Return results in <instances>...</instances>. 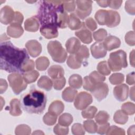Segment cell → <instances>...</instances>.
I'll use <instances>...</instances> for the list:
<instances>
[{
    "label": "cell",
    "instance_id": "6da1fadb",
    "mask_svg": "<svg viewBox=\"0 0 135 135\" xmlns=\"http://www.w3.org/2000/svg\"><path fill=\"white\" fill-rule=\"evenodd\" d=\"M64 11L63 1H40V8L36 17L41 25L40 31L42 35L47 39L58 36V15L60 12Z\"/></svg>",
    "mask_w": 135,
    "mask_h": 135
},
{
    "label": "cell",
    "instance_id": "7a4b0ae2",
    "mask_svg": "<svg viewBox=\"0 0 135 135\" xmlns=\"http://www.w3.org/2000/svg\"><path fill=\"white\" fill-rule=\"evenodd\" d=\"M4 34V38H1L0 67L9 73H22L23 64L30 59L27 51L14 46Z\"/></svg>",
    "mask_w": 135,
    "mask_h": 135
},
{
    "label": "cell",
    "instance_id": "3957f363",
    "mask_svg": "<svg viewBox=\"0 0 135 135\" xmlns=\"http://www.w3.org/2000/svg\"><path fill=\"white\" fill-rule=\"evenodd\" d=\"M47 98L45 93L35 89L21 98V104L23 109L29 113L41 114L46 106Z\"/></svg>",
    "mask_w": 135,
    "mask_h": 135
},
{
    "label": "cell",
    "instance_id": "277c9868",
    "mask_svg": "<svg viewBox=\"0 0 135 135\" xmlns=\"http://www.w3.org/2000/svg\"><path fill=\"white\" fill-rule=\"evenodd\" d=\"M108 64L111 71H119L128 66L127 54L122 50L112 52L110 54Z\"/></svg>",
    "mask_w": 135,
    "mask_h": 135
},
{
    "label": "cell",
    "instance_id": "5b68a950",
    "mask_svg": "<svg viewBox=\"0 0 135 135\" xmlns=\"http://www.w3.org/2000/svg\"><path fill=\"white\" fill-rule=\"evenodd\" d=\"M47 49L52 60L57 63H63L67 57V52L57 41H50Z\"/></svg>",
    "mask_w": 135,
    "mask_h": 135
},
{
    "label": "cell",
    "instance_id": "8992f818",
    "mask_svg": "<svg viewBox=\"0 0 135 135\" xmlns=\"http://www.w3.org/2000/svg\"><path fill=\"white\" fill-rule=\"evenodd\" d=\"M7 79L9 86L15 94H19L27 86V84L25 82L23 75L20 73H12L8 75Z\"/></svg>",
    "mask_w": 135,
    "mask_h": 135
},
{
    "label": "cell",
    "instance_id": "52a82bcc",
    "mask_svg": "<svg viewBox=\"0 0 135 135\" xmlns=\"http://www.w3.org/2000/svg\"><path fill=\"white\" fill-rule=\"evenodd\" d=\"M92 3L91 1H76L77 8L75 14L80 19L84 20L90 15Z\"/></svg>",
    "mask_w": 135,
    "mask_h": 135
},
{
    "label": "cell",
    "instance_id": "ba28073f",
    "mask_svg": "<svg viewBox=\"0 0 135 135\" xmlns=\"http://www.w3.org/2000/svg\"><path fill=\"white\" fill-rule=\"evenodd\" d=\"M92 95L86 92H81L77 94L74 102L75 108L79 110H83L92 103Z\"/></svg>",
    "mask_w": 135,
    "mask_h": 135
},
{
    "label": "cell",
    "instance_id": "9c48e42d",
    "mask_svg": "<svg viewBox=\"0 0 135 135\" xmlns=\"http://www.w3.org/2000/svg\"><path fill=\"white\" fill-rule=\"evenodd\" d=\"M91 93L98 101H101L105 99L108 94V85L103 82L98 83L94 86Z\"/></svg>",
    "mask_w": 135,
    "mask_h": 135
},
{
    "label": "cell",
    "instance_id": "30bf717a",
    "mask_svg": "<svg viewBox=\"0 0 135 135\" xmlns=\"http://www.w3.org/2000/svg\"><path fill=\"white\" fill-rule=\"evenodd\" d=\"M15 12L9 6L3 7L0 11V22L5 25L11 24L14 18Z\"/></svg>",
    "mask_w": 135,
    "mask_h": 135
},
{
    "label": "cell",
    "instance_id": "8fae6325",
    "mask_svg": "<svg viewBox=\"0 0 135 135\" xmlns=\"http://www.w3.org/2000/svg\"><path fill=\"white\" fill-rule=\"evenodd\" d=\"M25 47L28 54L33 57L38 56L42 50L41 44L35 40L28 41L25 44Z\"/></svg>",
    "mask_w": 135,
    "mask_h": 135
},
{
    "label": "cell",
    "instance_id": "7c38bea8",
    "mask_svg": "<svg viewBox=\"0 0 135 135\" xmlns=\"http://www.w3.org/2000/svg\"><path fill=\"white\" fill-rule=\"evenodd\" d=\"M113 95L115 98L120 102L124 101L128 99L129 87L126 84H119L113 89Z\"/></svg>",
    "mask_w": 135,
    "mask_h": 135
},
{
    "label": "cell",
    "instance_id": "4fadbf2b",
    "mask_svg": "<svg viewBox=\"0 0 135 135\" xmlns=\"http://www.w3.org/2000/svg\"><path fill=\"white\" fill-rule=\"evenodd\" d=\"M92 55L95 59H100L105 56L107 50L105 49L103 43L95 42L90 47Z\"/></svg>",
    "mask_w": 135,
    "mask_h": 135
},
{
    "label": "cell",
    "instance_id": "5bb4252c",
    "mask_svg": "<svg viewBox=\"0 0 135 135\" xmlns=\"http://www.w3.org/2000/svg\"><path fill=\"white\" fill-rule=\"evenodd\" d=\"M75 35L80 41L85 44H90L92 42V33L84 25V22L81 28L75 32Z\"/></svg>",
    "mask_w": 135,
    "mask_h": 135
},
{
    "label": "cell",
    "instance_id": "9a60e30c",
    "mask_svg": "<svg viewBox=\"0 0 135 135\" xmlns=\"http://www.w3.org/2000/svg\"><path fill=\"white\" fill-rule=\"evenodd\" d=\"M103 44L107 51H110L119 48L121 45V41L118 37L113 35H109L105 38Z\"/></svg>",
    "mask_w": 135,
    "mask_h": 135
},
{
    "label": "cell",
    "instance_id": "2e32d148",
    "mask_svg": "<svg viewBox=\"0 0 135 135\" xmlns=\"http://www.w3.org/2000/svg\"><path fill=\"white\" fill-rule=\"evenodd\" d=\"M94 17L99 25H106L107 26L110 18V10L99 9L96 12Z\"/></svg>",
    "mask_w": 135,
    "mask_h": 135
},
{
    "label": "cell",
    "instance_id": "e0dca14e",
    "mask_svg": "<svg viewBox=\"0 0 135 135\" xmlns=\"http://www.w3.org/2000/svg\"><path fill=\"white\" fill-rule=\"evenodd\" d=\"M7 35L13 38H18L22 35L24 33V30L21 24L16 23H11L7 27Z\"/></svg>",
    "mask_w": 135,
    "mask_h": 135
},
{
    "label": "cell",
    "instance_id": "ac0fdd59",
    "mask_svg": "<svg viewBox=\"0 0 135 135\" xmlns=\"http://www.w3.org/2000/svg\"><path fill=\"white\" fill-rule=\"evenodd\" d=\"M81 46V42L79 40L74 37L68 39L65 43L66 51L71 54H75Z\"/></svg>",
    "mask_w": 135,
    "mask_h": 135
},
{
    "label": "cell",
    "instance_id": "d6986e66",
    "mask_svg": "<svg viewBox=\"0 0 135 135\" xmlns=\"http://www.w3.org/2000/svg\"><path fill=\"white\" fill-rule=\"evenodd\" d=\"M40 27V23L36 16H32L27 18L24 23L25 30L28 32H35Z\"/></svg>",
    "mask_w": 135,
    "mask_h": 135
},
{
    "label": "cell",
    "instance_id": "ffe728a7",
    "mask_svg": "<svg viewBox=\"0 0 135 135\" xmlns=\"http://www.w3.org/2000/svg\"><path fill=\"white\" fill-rule=\"evenodd\" d=\"M47 73L49 75L53 80L63 77L64 71L61 66L59 65H53L49 68Z\"/></svg>",
    "mask_w": 135,
    "mask_h": 135
},
{
    "label": "cell",
    "instance_id": "44dd1931",
    "mask_svg": "<svg viewBox=\"0 0 135 135\" xmlns=\"http://www.w3.org/2000/svg\"><path fill=\"white\" fill-rule=\"evenodd\" d=\"M64 109L63 103L60 100H55L53 101L50 105L48 112L58 116L61 114Z\"/></svg>",
    "mask_w": 135,
    "mask_h": 135
},
{
    "label": "cell",
    "instance_id": "7402d4cb",
    "mask_svg": "<svg viewBox=\"0 0 135 135\" xmlns=\"http://www.w3.org/2000/svg\"><path fill=\"white\" fill-rule=\"evenodd\" d=\"M83 22L80 21V19L75 13H71L69 15V21L68 27L71 30H78L82 27Z\"/></svg>",
    "mask_w": 135,
    "mask_h": 135
},
{
    "label": "cell",
    "instance_id": "603a6c76",
    "mask_svg": "<svg viewBox=\"0 0 135 135\" xmlns=\"http://www.w3.org/2000/svg\"><path fill=\"white\" fill-rule=\"evenodd\" d=\"M21 102L17 99H13L10 102L8 107L9 113L13 116H19L22 114V111L21 108Z\"/></svg>",
    "mask_w": 135,
    "mask_h": 135
},
{
    "label": "cell",
    "instance_id": "cb8c5ba5",
    "mask_svg": "<svg viewBox=\"0 0 135 135\" xmlns=\"http://www.w3.org/2000/svg\"><path fill=\"white\" fill-rule=\"evenodd\" d=\"M77 94L78 91L75 89L71 87H66L62 92V97L65 101L72 102L74 100Z\"/></svg>",
    "mask_w": 135,
    "mask_h": 135
},
{
    "label": "cell",
    "instance_id": "d4e9b609",
    "mask_svg": "<svg viewBox=\"0 0 135 135\" xmlns=\"http://www.w3.org/2000/svg\"><path fill=\"white\" fill-rule=\"evenodd\" d=\"M74 55L77 60L82 63L89 58L90 56V53L86 46L82 45L81 46L76 53L74 54Z\"/></svg>",
    "mask_w": 135,
    "mask_h": 135
},
{
    "label": "cell",
    "instance_id": "484cf974",
    "mask_svg": "<svg viewBox=\"0 0 135 135\" xmlns=\"http://www.w3.org/2000/svg\"><path fill=\"white\" fill-rule=\"evenodd\" d=\"M37 85L39 88L49 91L52 89L53 82L48 76L43 75L38 80Z\"/></svg>",
    "mask_w": 135,
    "mask_h": 135
},
{
    "label": "cell",
    "instance_id": "4316f807",
    "mask_svg": "<svg viewBox=\"0 0 135 135\" xmlns=\"http://www.w3.org/2000/svg\"><path fill=\"white\" fill-rule=\"evenodd\" d=\"M70 86L74 89H80L83 84V80L81 75L78 74H74L70 76L69 79Z\"/></svg>",
    "mask_w": 135,
    "mask_h": 135
},
{
    "label": "cell",
    "instance_id": "83f0119b",
    "mask_svg": "<svg viewBox=\"0 0 135 135\" xmlns=\"http://www.w3.org/2000/svg\"><path fill=\"white\" fill-rule=\"evenodd\" d=\"M69 21V15L65 11H62L59 13L58 15V27L65 28L68 26Z\"/></svg>",
    "mask_w": 135,
    "mask_h": 135
},
{
    "label": "cell",
    "instance_id": "f1b7e54d",
    "mask_svg": "<svg viewBox=\"0 0 135 135\" xmlns=\"http://www.w3.org/2000/svg\"><path fill=\"white\" fill-rule=\"evenodd\" d=\"M40 75V73L36 70L26 72L23 73V76L25 82L27 83H32L36 81Z\"/></svg>",
    "mask_w": 135,
    "mask_h": 135
},
{
    "label": "cell",
    "instance_id": "f546056e",
    "mask_svg": "<svg viewBox=\"0 0 135 135\" xmlns=\"http://www.w3.org/2000/svg\"><path fill=\"white\" fill-rule=\"evenodd\" d=\"M50 61L47 57L41 56L35 61V65L38 71H45L49 67Z\"/></svg>",
    "mask_w": 135,
    "mask_h": 135
},
{
    "label": "cell",
    "instance_id": "4dcf8cb0",
    "mask_svg": "<svg viewBox=\"0 0 135 135\" xmlns=\"http://www.w3.org/2000/svg\"><path fill=\"white\" fill-rule=\"evenodd\" d=\"M113 120L116 123L124 124L128 120V117L121 110H119L115 112L113 116Z\"/></svg>",
    "mask_w": 135,
    "mask_h": 135
},
{
    "label": "cell",
    "instance_id": "1f68e13d",
    "mask_svg": "<svg viewBox=\"0 0 135 135\" xmlns=\"http://www.w3.org/2000/svg\"><path fill=\"white\" fill-rule=\"evenodd\" d=\"M89 78L90 81L94 85H96L98 83L103 82L105 80V77L100 73L98 71H94L92 72L89 75Z\"/></svg>",
    "mask_w": 135,
    "mask_h": 135
},
{
    "label": "cell",
    "instance_id": "d6a6232c",
    "mask_svg": "<svg viewBox=\"0 0 135 135\" xmlns=\"http://www.w3.org/2000/svg\"><path fill=\"white\" fill-rule=\"evenodd\" d=\"M83 128L86 132L90 133L97 132L98 124L92 120H87L83 122Z\"/></svg>",
    "mask_w": 135,
    "mask_h": 135
},
{
    "label": "cell",
    "instance_id": "836d02e7",
    "mask_svg": "<svg viewBox=\"0 0 135 135\" xmlns=\"http://www.w3.org/2000/svg\"><path fill=\"white\" fill-rule=\"evenodd\" d=\"M110 23L107 27H114L118 25L120 22V14L116 11L110 10Z\"/></svg>",
    "mask_w": 135,
    "mask_h": 135
},
{
    "label": "cell",
    "instance_id": "e575fe53",
    "mask_svg": "<svg viewBox=\"0 0 135 135\" xmlns=\"http://www.w3.org/2000/svg\"><path fill=\"white\" fill-rule=\"evenodd\" d=\"M73 118L72 115L69 113L62 114L59 118V123L62 126L68 127L73 122Z\"/></svg>",
    "mask_w": 135,
    "mask_h": 135
},
{
    "label": "cell",
    "instance_id": "d590c367",
    "mask_svg": "<svg viewBox=\"0 0 135 135\" xmlns=\"http://www.w3.org/2000/svg\"><path fill=\"white\" fill-rule=\"evenodd\" d=\"M110 116L107 112L105 111H100L95 116V120L98 124H104L108 122Z\"/></svg>",
    "mask_w": 135,
    "mask_h": 135
},
{
    "label": "cell",
    "instance_id": "8d00e7d4",
    "mask_svg": "<svg viewBox=\"0 0 135 135\" xmlns=\"http://www.w3.org/2000/svg\"><path fill=\"white\" fill-rule=\"evenodd\" d=\"M97 110V108L94 106L88 107L82 111V116L85 119H92L95 117Z\"/></svg>",
    "mask_w": 135,
    "mask_h": 135
},
{
    "label": "cell",
    "instance_id": "74e56055",
    "mask_svg": "<svg viewBox=\"0 0 135 135\" xmlns=\"http://www.w3.org/2000/svg\"><path fill=\"white\" fill-rule=\"evenodd\" d=\"M66 64L71 69H78L81 67L82 63L77 60L74 54H70L68 57Z\"/></svg>",
    "mask_w": 135,
    "mask_h": 135
},
{
    "label": "cell",
    "instance_id": "f35d334b",
    "mask_svg": "<svg viewBox=\"0 0 135 135\" xmlns=\"http://www.w3.org/2000/svg\"><path fill=\"white\" fill-rule=\"evenodd\" d=\"M109 81L113 85H118L122 83L124 80V76L121 73H114L109 77Z\"/></svg>",
    "mask_w": 135,
    "mask_h": 135
},
{
    "label": "cell",
    "instance_id": "ab89813d",
    "mask_svg": "<svg viewBox=\"0 0 135 135\" xmlns=\"http://www.w3.org/2000/svg\"><path fill=\"white\" fill-rule=\"evenodd\" d=\"M98 71L103 75H108L111 73V70L106 61L100 62L97 65Z\"/></svg>",
    "mask_w": 135,
    "mask_h": 135
},
{
    "label": "cell",
    "instance_id": "60d3db41",
    "mask_svg": "<svg viewBox=\"0 0 135 135\" xmlns=\"http://www.w3.org/2000/svg\"><path fill=\"white\" fill-rule=\"evenodd\" d=\"M31 133V128L24 124L17 126L15 130V133L16 135H28Z\"/></svg>",
    "mask_w": 135,
    "mask_h": 135
},
{
    "label": "cell",
    "instance_id": "b9f144b4",
    "mask_svg": "<svg viewBox=\"0 0 135 135\" xmlns=\"http://www.w3.org/2000/svg\"><path fill=\"white\" fill-rule=\"evenodd\" d=\"M107 34V31L105 29L100 28L93 33V36L95 41L101 42L105 40Z\"/></svg>",
    "mask_w": 135,
    "mask_h": 135
},
{
    "label": "cell",
    "instance_id": "7bdbcfd3",
    "mask_svg": "<svg viewBox=\"0 0 135 135\" xmlns=\"http://www.w3.org/2000/svg\"><path fill=\"white\" fill-rule=\"evenodd\" d=\"M121 110L127 115H133L135 112V105L130 102H126L122 105Z\"/></svg>",
    "mask_w": 135,
    "mask_h": 135
},
{
    "label": "cell",
    "instance_id": "ee69618b",
    "mask_svg": "<svg viewBox=\"0 0 135 135\" xmlns=\"http://www.w3.org/2000/svg\"><path fill=\"white\" fill-rule=\"evenodd\" d=\"M57 117V116L48 112L43 116V121L44 123L47 126H53L56 122Z\"/></svg>",
    "mask_w": 135,
    "mask_h": 135
},
{
    "label": "cell",
    "instance_id": "f6af8a7d",
    "mask_svg": "<svg viewBox=\"0 0 135 135\" xmlns=\"http://www.w3.org/2000/svg\"><path fill=\"white\" fill-rule=\"evenodd\" d=\"M52 80L53 82V87L54 89L56 90H62L66 83V80L64 76L56 79H53Z\"/></svg>",
    "mask_w": 135,
    "mask_h": 135
},
{
    "label": "cell",
    "instance_id": "bcb514c9",
    "mask_svg": "<svg viewBox=\"0 0 135 135\" xmlns=\"http://www.w3.org/2000/svg\"><path fill=\"white\" fill-rule=\"evenodd\" d=\"M53 132L55 134L66 135L69 133V128L68 127L63 126L58 123L54 127Z\"/></svg>",
    "mask_w": 135,
    "mask_h": 135
},
{
    "label": "cell",
    "instance_id": "7dc6e473",
    "mask_svg": "<svg viewBox=\"0 0 135 135\" xmlns=\"http://www.w3.org/2000/svg\"><path fill=\"white\" fill-rule=\"evenodd\" d=\"M75 1H63V6L64 11L66 12L72 13L75 11L76 7Z\"/></svg>",
    "mask_w": 135,
    "mask_h": 135
},
{
    "label": "cell",
    "instance_id": "c3c4849f",
    "mask_svg": "<svg viewBox=\"0 0 135 135\" xmlns=\"http://www.w3.org/2000/svg\"><path fill=\"white\" fill-rule=\"evenodd\" d=\"M72 134L74 135H83L85 134V130L83 126L79 123H74L71 128Z\"/></svg>",
    "mask_w": 135,
    "mask_h": 135
},
{
    "label": "cell",
    "instance_id": "681fc988",
    "mask_svg": "<svg viewBox=\"0 0 135 135\" xmlns=\"http://www.w3.org/2000/svg\"><path fill=\"white\" fill-rule=\"evenodd\" d=\"M126 134L125 131L123 129L118 127L116 126H110L106 134L111 135V134H120V135H124Z\"/></svg>",
    "mask_w": 135,
    "mask_h": 135
},
{
    "label": "cell",
    "instance_id": "f907efd6",
    "mask_svg": "<svg viewBox=\"0 0 135 135\" xmlns=\"http://www.w3.org/2000/svg\"><path fill=\"white\" fill-rule=\"evenodd\" d=\"M126 11L130 15L135 14V1H127L124 6Z\"/></svg>",
    "mask_w": 135,
    "mask_h": 135
},
{
    "label": "cell",
    "instance_id": "816d5d0a",
    "mask_svg": "<svg viewBox=\"0 0 135 135\" xmlns=\"http://www.w3.org/2000/svg\"><path fill=\"white\" fill-rule=\"evenodd\" d=\"M35 66L34 62L31 59L28 60L23 65L22 68V73L23 74L24 72L31 71L34 70Z\"/></svg>",
    "mask_w": 135,
    "mask_h": 135
},
{
    "label": "cell",
    "instance_id": "f5cc1de1",
    "mask_svg": "<svg viewBox=\"0 0 135 135\" xmlns=\"http://www.w3.org/2000/svg\"><path fill=\"white\" fill-rule=\"evenodd\" d=\"M134 37V32L133 31L127 33L124 37L126 43L130 46H134L135 45Z\"/></svg>",
    "mask_w": 135,
    "mask_h": 135
},
{
    "label": "cell",
    "instance_id": "db71d44e",
    "mask_svg": "<svg viewBox=\"0 0 135 135\" xmlns=\"http://www.w3.org/2000/svg\"><path fill=\"white\" fill-rule=\"evenodd\" d=\"M84 25L86 26V27L91 31H95L98 27L97 23L91 17H89L85 20Z\"/></svg>",
    "mask_w": 135,
    "mask_h": 135
},
{
    "label": "cell",
    "instance_id": "11a10c76",
    "mask_svg": "<svg viewBox=\"0 0 135 135\" xmlns=\"http://www.w3.org/2000/svg\"><path fill=\"white\" fill-rule=\"evenodd\" d=\"M83 87L84 89L91 92L95 85H94L90 81L89 76H85L83 79Z\"/></svg>",
    "mask_w": 135,
    "mask_h": 135
},
{
    "label": "cell",
    "instance_id": "9f6ffc18",
    "mask_svg": "<svg viewBox=\"0 0 135 135\" xmlns=\"http://www.w3.org/2000/svg\"><path fill=\"white\" fill-rule=\"evenodd\" d=\"M109 127H110V124L108 122H107L104 124H98L97 132L100 134H106Z\"/></svg>",
    "mask_w": 135,
    "mask_h": 135
},
{
    "label": "cell",
    "instance_id": "6f0895ef",
    "mask_svg": "<svg viewBox=\"0 0 135 135\" xmlns=\"http://www.w3.org/2000/svg\"><path fill=\"white\" fill-rule=\"evenodd\" d=\"M122 2L123 1L121 0L109 1L108 6H109L111 8H113L114 9H118L121 7Z\"/></svg>",
    "mask_w": 135,
    "mask_h": 135
},
{
    "label": "cell",
    "instance_id": "680465c9",
    "mask_svg": "<svg viewBox=\"0 0 135 135\" xmlns=\"http://www.w3.org/2000/svg\"><path fill=\"white\" fill-rule=\"evenodd\" d=\"M23 20H24V17L21 13L18 11L15 12V16H14V21L12 23H16L22 25Z\"/></svg>",
    "mask_w": 135,
    "mask_h": 135
},
{
    "label": "cell",
    "instance_id": "91938a15",
    "mask_svg": "<svg viewBox=\"0 0 135 135\" xmlns=\"http://www.w3.org/2000/svg\"><path fill=\"white\" fill-rule=\"evenodd\" d=\"M126 82L129 85H134L135 81H134V72L133 71L127 75L126 78Z\"/></svg>",
    "mask_w": 135,
    "mask_h": 135
},
{
    "label": "cell",
    "instance_id": "94428289",
    "mask_svg": "<svg viewBox=\"0 0 135 135\" xmlns=\"http://www.w3.org/2000/svg\"><path fill=\"white\" fill-rule=\"evenodd\" d=\"M7 83L5 80L1 79L0 80V91L1 94H3L7 89Z\"/></svg>",
    "mask_w": 135,
    "mask_h": 135
},
{
    "label": "cell",
    "instance_id": "6125c7cd",
    "mask_svg": "<svg viewBox=\"0 0 135 135\" xmlns=\"http://www.w3.org/2000/svg\"><path fill=\"white\" fill-rule=\"evenodd\" d=\"M130 63L131 66L134 67V50H133L130 53Z\"/></svg>",
    "mask_w": 135,
    "mask_h": 135
},
{
    "label": "cell",
    "instance_id": "be15d7a7",
    "mask_svg": "<svg viewBox=\"0 0 135 135\" xmlns=\"http://www.w3.org/2000/svg\"><path fill=\"white\" fill-rule=\"evenodd\" d=\"M97 3L102 7H107L108 6L109 1H96Z\"/></svg>",
    "mask_w": 135,
    "mask_h": 135
},
{
    "label": "cell",
    "instance_id": "e7e4bbea",
    "mask_svg": "<svg viewBox=\"0 0 135 135\" xmlns=\"http://www.w3.org/2000/svg\"><path fill=\"white\" fill-rule=\"evenodd\" d=\"M135 126L132 125L129 127L128 130V134L129 135H134L135 133Z\"/></svg>",
    "mask_w": 135,
    "mask_h": 135
},
{
    "label": "cell",
    "instance_id": "03108f58",
    "mask_svg": "<svg viewBox=\"0 0 135 135\" xmlns=\"http://www.w3.org/2000/svg\"><path fill=\"white\" fill-rule=\"evenodd\" d=\"M130 98L132 101L134 100V86H132L130 90Z\"/></svg>",
    "mask_w": 135,
    "mask_h": 135
},
{
    "label": "cell",
    "instance_id": "003e7915",
    "mask_svg": "<svg viewBox=\"0 0 135 135\" xmlns=\"http://www.w3.org/2000/svg\"><path fill=\"white\" fill-rule=\"evenodd\" d=\"M32 134H44L43 132H42L41 130H35V132H33V133H32Z\"/></svg>",
    "mask_w": 135,
    "mask_h": 135
}]
</instances>
